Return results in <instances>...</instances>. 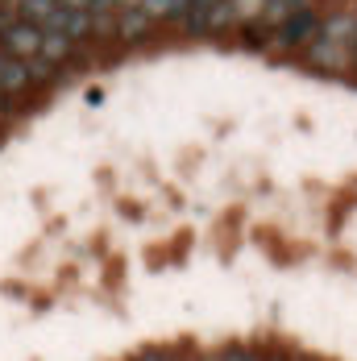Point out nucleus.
I'll return each instance as SVG.
<instances>
[{"label":"nucleus","instance_id":"obj_1","mask_svg":"<svg viewBox=\"0 0 357 361\" xmlns=\"http://www.w3.org/2000/svg\"><path fill=\"white\" fill-rule=\"evenodd\" d=\"M320 34V13L316 8H308V13H299V17H291L279 25V37H274V46L279 50H308L312 42Z\"/></svg>","mask_w":357,"mask_h":361},{"label":"nucleus","instance_id":"obj_2","mask_svg":"<svg viewBox=\"0 0 357 361\" xmlns=\"http://www.w3.org/2000/svg\"><path fill=\"white\" fill-rule=\"evenodd\" d=\"M37 42H42V30H34V25H25L21 17L0 34V50L8 54V59H17V63H30V59H37Z\"/></svg>","mask_w":357,"mask_h":361},{"label":"nucleus","instance_id":"obj_3","mask_svg":"<svg viewBox=\"0 0 357 361\" xmlns=\"http://www.w3.org/2000/svg\"><path fill=\"white\" fill-rule=\"evenodd\" d=\"M308 63H312V67H320V71H349V67H353V50H349V46H337V42L316 37V42L308 46Z\"/></svg>","mask_w":357,"mask_h":361},{"label":"nucleus","instance_id":"obj_4","mask_svg":"<svg viewBox=\"0 0 357 361\" xmlns=\"http://www.w3.org/2000/svg\"><path fill=\"white\" fill-rule=\"evenodd\" d=\"M324 42H337V46H349L353 50L357 42V13H328V17H320V34Z\"/></svg>","mask_w":357,"mask_h":361},{"label":"nucleus","instance_id":"obj_5","mask_svg":"<svg viewBox=\"0 0 357 361\" xmlns=\"http://www.w3.org/2000/svg\"><path fill=\"white\" fill-rule=\"evenodd\" d=\"M25 87H30V71H25V63L8 59V54L0 50V96H21Z\"/></svg>","mask_w":357,"mask_h":361},{"label":"nucleus","instance_id":"obj_6","mask_svg":"<svg viewBox=\"0 0 357 361\" xmlns=\"http://www.w3.org/2000/svg\"><path fill=\"white\" fill-rule=\"evenodd\" d=\"M75 50V42L67 34H59V30H42V42H37V59H46L50 67H59V63H67Z\"/></svg>","mask_w":357,"mask_h":361},{"label":"nucleus","instance_id":"obj_7","mask_svg":"<svg viewBox=\"0 0 357 361\" xmlns=\"http://www.w3.org/2000/svg\"><path fill=\"white\" fill-rule=\"evenodd\" d=\"M312 8V0H266V8H262V25H283V21H291V17H299V13H308Z\"/></svg>","mask_w":357,"mask_h":361},{"label":"nucleus","instance_id":"obj_8","mask_svg":"<svg viewBox=\"0 0 357 361\" xmlns=\"http://www.w3.org/2000/svg\"><path fill=\"white\" fill-rule=\"evenodd\" d=\"M150 25H154V21L145 17L142 8H125L121 21H116V37H121V42H142V37L150 34Z\"/></svg>","mask_w":357,"mask_h":361},{"label":"nucleus","instance_id":"obj_9","mask_svg":"<svg viewBox=\"0 0 357 361\" xmlns=\"http://www.w3.org/2000/svg\"><path fill=\"white\" fill-rule=\"evenodd\" d=\"M150 21H171V17H183L191 8V0H142L138 4Z\"/></svg>","mask_w":357,"mask_h":361},{"label":"nucleus","instance_id":"obj_10","mask_svg":"<svg viewBox=\"0 0 357 361\" xmlns=\"http://www.w3.org/2000/svg\"><path fill=\"white\" fill-rule=\"evenodd\" d=\"M229 8H233V21H237V25H250V21L262 17L266 0H229Z\"/></svg>","mask_w":357,"mask_h":361},{"label":"nucleus","instance_id":"obj_11","mask_svg":"<svg viewBox=\"0 0 357 361\" xmlns=\"http://www.w3.org/2000/svg\"><path fill=\"white\" fill-rule=\"evenodd\" d=\"M63 8H75V13H87L92 8V0H59Z\"/></svg>","mask_w":357,"mask_h":361},{"label":"nucleus","instance_id":"obj_12","mask_svg":"<svg viewBox=\"0 0 357 361\" xmlns=\"http://www.w3.org/2000/svg\"><path fill=\"white\" fill-rule=\"evenodd\" d=\"M133 361H171V357H167V353H154V349H150V353H142V357H133Z\"/></svg>","mask_w":357,"mask_h":361},{"label":"nucleus","instance_id":"obj_13","mask_svg":"<svg viewBox=\"0 0 357 361\" xmlns=\"http://www.w3.org/2000/svg\"><path fill=\"white\" fill-rule=\"evenodd\" d=\"M212 4H220V0H191V8H212Z\"/></svg>","mask_w":357,"mask_h":361},{"label":"nucleus","instance_id":"obj_14","mask_svg":"<svg viewBox=\"0 0 357 361\" xmlns=\"http://www.w3.org/2000/svg\"><path fill=\"white\" fill-rule=\"evenodd\" d=\"M4 109H8V104H4V96H0V116H4Z\"/></svg>","mask_w":357,"mask_h":361},{"label":"nucleus","instance_id":"obj_15","mask_svg":"<svg viewBox=\"0 0 357 361\" xmlns=\"http://www.w3.org/2000/svg\"><path fill=\"white\" fill-rule=\"evenodd\" d=\"M258 361H286V357H258Z\"/></svg>","mask_w":357,"mask_h":361},{"label":"nucleus","instance_id":"obj_16","mask_svg":"<svg viewBox=\"0 0 357 361\" xmlns=\"http://www.w3.org/2000/svg\"><path fill=\"white\" fill-rule=\"evenodd\" d=\"M353 67H357V42H353Z\"/></svg>","mask_w":357,"mask_h":361},{"label":"nucleus","instance_id":"obj_17","mask_svg":"<svg viewBox=\"0 0 357 361\" xmlns=\"http://www.w3.org/2000/svg\"><path fill=\"white\" fill-rule=\"evenodd\" d=\"M187 361H204V357H187Z\"/></svg>","mask_w":357,"mask_h":361},{"label":"nucleus","instance_id":"obj_18","mask_svg":"<svg viewBox=\"0 0 357 361\" xmlns=\"http://www.w3.org/2000/svg\"><path fill=\"white\" fill-rule=\"evenodd\" d=\"M299 361H308V357H299Z\"/></svg>","mask_w":357,"mask_h":361},{"label":"nucleus","instance_id":"obj_19","mask_svg":"<svg viewBox=\"0 0 357 361\" xmlns=\"http://www.w3.org/2000/svg\"><path fill=\"white\" fill-rule=\"evenodd\" d=\"M204 361H212V357H204Z\"/></svg>","mask_w":357,"mask_h":361}]
</instances>
